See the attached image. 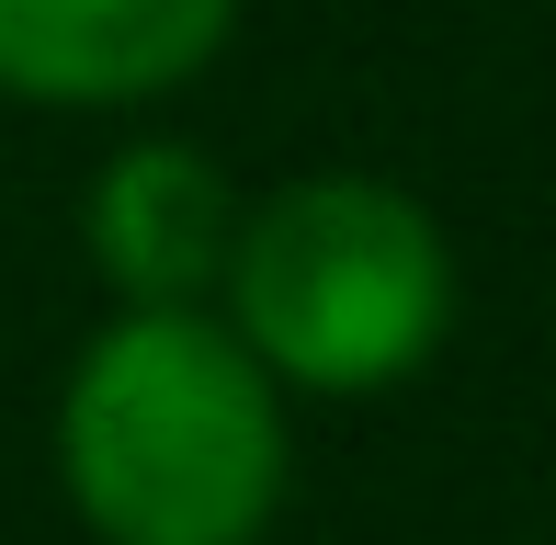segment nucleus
I'll return each instance as SVG.
<instances>
[{
    "label": "nucleus",
    "instance_id": "4",
    "mask_svg": "<svg viewBox=\"0 0 556 545\" xmlns=\"http://www.w3.org/2000/svg\"><path fill=\"white\" fill-rule=\"evenodd\" d=\"M80 239H91V272L114 284V307H205L227 284V251H239V193L205 148L137 137L103 160Z\"/></svg>",
    "mask_w": 556,
    "mask_h": 545
},
{
    "label": "nucleus",
    "instance_id": "3",
    "mask_svg": "<svg viewBox=\"0 0 556 545\" xmlns=\"http://www.w3.org/2000/svg\"><path fill=\"white\" fill-rule=\"evenodd\" d=\"M239 0H0V91L58 114H125L182 91Z\"/></svg>",
    "mask_w": 556,
    "mask_h": 545
},
{
    "label": "nucleus",
    "instance_id": "2",
    "mask_svg": "<svg viewBox=\"0 0 556 545\" xmlns=\"http://www.w3.org/2000/svg\"><path fill=\"white\" fill-rule=\"evenodd\" d=\"M227 330L273 386L307 398H375L409 386L454 330V251L432 205L364 170H307V182L239 205L227 251Z\"/></svg>",
    "mask_w": 556,
    "mask_h": 545
},
{
    "label": "nucleus",
    "instance_id": "1",
    "mask_svg": "<svg viewBox=\"0 0 556 545\" xmlns=\"http://www.w3.org/2000/svg\"><path fill=\"white\" fill-rule=\"evenodd\" d=\"M58 466L103 545H250L285 500V386L205 307H114L58 398Z\"/></svg>",
    "mask_w": 556,
    "mask_h": 545
}]
</instances>
